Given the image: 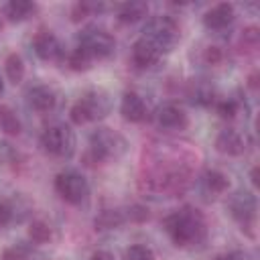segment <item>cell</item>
Wrapping results in <instances>:
<instances>
[{"label": "cell", "instance_id": "6da1fadb", "mask_svg": "<svg viewBox=\"0 0 260 260\" xmlns=\"http://www.w3.org/2000/svg\"><path fill=\"white\" fill-rule=\"evenodd\" d=\"M162 228L171 242L179 248H191L201 244L207 238V223L199 209L185 205L181 209L171 211L162 219Z\"/></svg>", "mask_w": 260, "mask_h": 260}, {"label": "cell", "instance_id": "7a4b0ae2", "mask_svg": "<svg viewBox=\"0 0 260 260\" xmlns=\"http://www.w3.org/2000/svg\"><path fill=\"white\" fill-rule=\"evenodd\" d=\"M112 112V95L102 87H91L81 93V98L71 106L69 118L73 124L83 126L87 122H98Z\"/></svg>", "mask_w": 260, "mask_h": 260}, {"label": "cell", "instance_id": "3957f363", "mask_svg": "<svg viewBox=\"0 0 260 260\" xmlns=\"http://www.w3.org/2000/svg\"><path fill=\"white\" fill-rule=\"evenodd\" d=\"M140 37L146 43H150L160 55H167V53H171L179 45V41H181V28H179V22L173 16L158 14V16L148 18V22L144 24Z\"/></svg>", "mask_w": 260, "mask_h": 260}, {"label": "cell", "instance_id": "277c9868", "mask_svg": "<svg viewBox=\"0 0 260 260\" xmlns=\"http://www.w3.org/2000/svg\"><path fill=\"white\" fill-rule=\"evenodd\" d=\"M128 150V140L112 130V128H106V126H100L95 128L91 134H89V158L93 162H112V160H118L124 156V152Z\"/></svg>", "mask_w": 260, "mask_h": 260}, {"label": "cell", "instance_id": "5b68a950", "mask_svg": "<svg viewBox=\"0 0 260 260\" xmlns=\"http://www.w3.org/2000/svg\"><path fill=\"white\" fill-rule=\"evenodd\" d=\"M77 47L83 49L93 61H104L110 59L116 51V39L110 30H106L104 26L91 24L79 30L77 35Z\"/></svg>", "mask_w": 260, "mask_h": 260}, {"label": "cell", "instance_id": "8992f818", "mask_svg": "<svg viewBox=\"0 0 260 260\" xmlns=\"http://www.w3.org/2000/svg\"><path fill=\"white\" fill-rule=\"evenodd\" d=\"M41 146L49 156L71 158L75 152V134L67 124L55 122L41 132Z\"/></svg>", "mask_w": 260, "mask_h": 260}, {"label": "cell", "instance_id": "52a82bcc", "mask_svg": "<svg viewBox=\"0 0 260 260\" xmlns=\"http://www.w3.org/2000/svg\"><path fill=\"white\" fill-rule=\"evenodd\" d=\"M55 191L65 203L81 205L89 197V183L79 171L67 169L55 177Z\"/></svg>", "mask_w": 260, "mask_h": 260}, {"label": "cell", "instance_id": "ba28073f", "mask_svg": "<svg viewBox=\"0 0 260 260\" xmlns=\"http://www.w3.org/2000/svg\"><path fill=\"white\" fill-rule=\"evenodd\" d=\"M230 215L240 223V230L246 232L250 238H254V228H256V197L250 191H238L230 197L228 201Z\"/></svg>", "mask_w": 260, "mask_h": 260}, {"label": "cell", "instance_id": "9c48e42d", "mask_svg": "<svg viewBox=\"0 0 260 260\" xmlns=\"http://www.w3.org/2000/svg\"><path fill=\"white\" fill-rule=\"evenodd\" d=\"M32 51L37 53L39 59L43 61H55L61 63L65 59V49L59 41V37L49 30V28H41L35 37H32Z\"/></svg>", "mask_w": 260, "mask_h": 260}, {"label": "cell", "instance_id": "30bf717a", "mask_svg": "<svg viewBox=\"0 0 260 260\" xmlns=\"http://www.w3.org/2000/svg\"><path fill=\"white\" fill-rule=\"evenodd\" d=\"M154 124L167 132H179L189 126V116L175 104H162L154 112Z\"/></svg>", "mask_w": 260, "mask_h": 260}, {"label": "cell", "instance_id": "8fae6325", "mask_svg": "<svg viewBox=\"0 0 260 260\" xmlns=\"http://www.w3.org/2000/svg\"><path fill=\"white\" fill-rule=\"evenodd\" d=\"M215 150L225 156H242L248 150V138L236 128H223L215 136Z\"/></svg>", "mask_w": 260, "mask_h": 260}, {"label": "cell", "instance_id": "7c38bea8", "mask_svg": "<svg viewBox=\"0 0 260 260\" xmlns=\"http://www.w3.org/2000/svg\"><path fill=\"white\" fill-rule=\"evenodd\" d=\"M236 20V8L230 2H219L203 14V26L207 30H225Z\"/></svg>", "mask_w": 260, "mask_h": 260}, {"label": "cell", "instance_id": "4fadbf2b", "mask_svg": "<svg viewBox=\"0 0 260 260\" xmlns=\"http://www.w3.org/2000/svg\"><path fill=\"white\" fill-rule=\"evenodd\" d=\"M26 104L30 110H35L39 114H47L55 108L57 93L53 87H49L45 83H37V85H30L26 89Z\"/></svg>", "mask_w": 260, "mask_h": 260}, {"label": "cell", "instance_id": "5bb4252c", "mask_svg": "<svg viewBox=\"0 0 260 260\" xmlns=\"http://www.w3.org/2000/svg\"><path fill=\"white\" fill-rule=\"evenodd\" d=\"M120 114L126 122H132V124H140L146 120L148 116V108H146V102L142 100L140 93L136 91H124L122 100H120Z\"/></svg>", "mask_w": 260, "mask_h": 260}, {"label": "cell", "instance_id": "9a60e30c", "mask_svg": "<svg viewBox=\"0 0 260 260\" xmlns=\"http://www.w3.org/2000/svg\"><path fill=\"white\" fill-rule=\"evenodd\" d=\"M187 95H189L191 104H195V106H203V108L213 106L215 100H217L213 83H211L209 79H205V77L191 79L189 85H187Z\"/></svg>", "mask_w": 260, "mask_h": 260}, {"label": "cell", "instance_id": "2e32d148", "mask_svg": "<svg viewBox=\"0 0 260 260\" xmlns=\"http://www.w3.org/2000/svg\"><path fill=\"white\" fill-rule=\"evenodd\" d=\"M160 57H162V55H160L150 43H146L142 37H138V39L134 41V45H132V63H134V67H138V69H148V67L156 65Z\"/></svg>", "mask_w": 260, "mask_h": 260}, {"label": "cell", "instance_id": "e0dca14e", "mask_svg": "<svg viewBox=\"0 0 260 260\" xmlns=\"http://www.w3.org/2000/svg\"><path fill=\"white\" fill-rule=\"evenodd\" d=\"M39 10V6L30 0H10L6 4H2V14L10 20V22H22L28 20L35 12Z\"/></svg>", "mask_w": 260, "mask_h": 260}, {"label": "cell", "instance_id": "ac0fdd59", "mask_svg": "<svg viewBox=\"0 0 260 260\" xmlns=\"http://www.w3.org/2000/svg\"><path fill=\"white\" fill-rule=\"evenodd\" d=\"M18 197H20V195H18ZM18 197L12 199V201L0 199V230H2V228H8V225L14 223V221L24 219V215H26L24 209H28L30 205H28V201H26L24 205H20V203H18Z\"/></svg>", "mask_w": 260, "mask_h": 260}, {"label": "cell", "instance_id": "d6986e66", "mask_svg": "<svg viewBox=\"0 0 260 260\" xmlns=\"http://www.w3.org/2000/svg\"><path fill=\"white\" fill-rule=\"evenodd\" d=\"M148 14V4L146 2H124L116 8V16L120 22L124 24H132V22H138L142 20L144 16Z\"/></svg>", "mask_w": 260, "mask_h": 260}, {"label": "cell", "instance_id": "ffe728a7", "mask_svg": "<svg viewBox=\"0 0 260 260\" xmlns=\"http://www.w3.org/2000/svg\"><path fill=\"white\" fill-rule=\"evenodd\" d=\"M201 181H203L205 191L211 193L213 197L215 195H221V193H225L230 189V179L221 171H217V169H207L203 173V179Z\"/></svg>", "mask_w": 260, "mask_h": 260}, {"label": "cell", "instance_id": "44dd1931", "mask_svg": "<svg viewBox=\"0 0 260 260\" xmlns=\"http://www.w3.org/2000/svg\"><path fill=\"white\" fill-rule=\"evenodd\" d=\"M124 223H126L124 209H102L93 219L95 230H116Z\"/></svg>", "mask_w": 260, "mask_h": 260}, {"label": "cell", "instance_id": "7402d4cb", "mask_svg": "<svg viewBox=\"0 0 260 260\" xmlns=\"http://www.w3.org/2000/svg\"><path fill=\"white\" fill-rule=\"evenodd\" d=\"M2 260H45L35 244H14L4 250Z\"/></svg>", "mask_w": 260, "mask_h": 260}, {"label": "cell", "instance_id": "603a6c76", "mask_svg": "<svg viewBox=\"0 0 260 260\" xmlns=\"http://www.w3.org/2000/svg\"><path fill=\"white\" fill-rule=\"evenodd\" d=\"M24 61H22V57L18 55V53H8L6 55V59H4V73H6V77H8V81L10 83H20L22 79H24Z\"/></svg>", "mask_w": 260, "mask_h": 260}, {"label": "cell", "instance_id": "cb8c5ba5", "mask_svg": "<svg viewBox=\"0 0 260 260\" xmlns=\"http://www.w3.org/2000/svg\"><path fill=\"white\" fill-rule=\"evenodd\" d=\"M0 130L6 136H18L22 130L20 118L14 114V110L10 106H0Z\"/></svg>", "mask_w": 260, "mask_h": 260}, {"label": "cell", "instance_id": "d4e9b609", "mask_svg": "<svg viewBox=\"0 0 260 260\" xmlns=\"http://www.w3.org/2000/svg\"><path fill=\"white\" fill-rule=\"evenodd\" d=\"M65 65L71 69V71H87V69H91V65H93V59L83 51V49H79V47H75V49H71L69 53H65Z\"/></svg>", "mask_w": 260, "mask_h": 260}, {"label": "cell", "instance_id": "484cf974", "mask_svg": "<svg viewBox=\"0 0 260 260\" xmlns=\"http://www.w3.org/2000/svg\"><path fill=\"white\" fill-rule=\"evenodd\" d=\"M51 238H53V228L47 221H43V219H32L30 221V225H28V240H30V244L41 246V244L51 242Z\"/></svg>", "mask_w": 260, "mask_h": 260}, {"label": "cell", "instance_id": "4316f807", "mask_svg": "<svg viewBox=\"0 0 260 260\" xmlns=\"http://www.w3.org/2000/svg\"><path fill=\"white\" fill-rule=\"evenodd\" d=\"M102 10H104V4L102 2H77L71 8V20L73 22H79L85 16H91V14L102 12Z\"/></svg>", "mask_w": 260, "mask_h": 260}, {"label": "cell", "instance_id": "83f0119b", "mask_svg": "<svg viewBox=\"0 0 260 260\" xmlns=\"http://www.w3.org/2000/svg\"><path fill=\"white\" fill-rule=\"evenodd\" d=\"M258 45H260V30H258V26H246L244 30H242V37H240V47H242V51L244 53H254L256 49H258Z\"/></svg>", "mask_w": 260, "mask_h": 260}, {"label": "cell", "instance_id": "f1b7e54d", "mask_svg": "<svg viewBox=\"0 0 260 260\" xmlns=\"http://www.w3.org/2000/svg\"><path fill=\"white\" fill-rule=\"evenodd\" d=\"M213 106H215V110H217V114H219L221 118L232 120V118H236V114L240 112L242 102L236 100V98H223V100H215Z\"/></svg>", "mask_w": 260, "mask_h": 260}, {"label": "cell", "instance_id": "f546056e", "mask_svg": "<svg viewBox=\"0 0 260 260\" xmlns=\"http://www.w3.org/2000/svg\"><path fill=\"white\" fill-rule=\"evenodd\" d=\"M124 260H156L154 252L146 244H132L124 252Z\"/></svg>", "mask_w": 260, "mask_h": 260}, {"label": "cell", "instance_id": "4dcf8cb0", "mask_svg": "<svg viewBox=\"0 0 260 260\" xmlns=\"http://www.w3.org/2000/svg\"><path fill=\"white\" fill-rule=\"evenodd\" d=\"M124 213H126V221H134V223H142V221H146L148 219V209L144 207V205H138V203H134V205H130L128 209H124Z\"/></svg>", "mask_w": 260, "mask_h": 260}, {"label": "cell", "instance_id": "1f68e13d", "mask_svg": "<svg viewBox=\"0 0 260 260\" xmlns=\"http://www.w3.org/2000/svg\"><path fill=\"white\" fill-rule=\"evenodd\" d=\"M203 61L207 65H217L223 61V51L219 47H207L205 53H203Z\"/></svg>", "mask_w": 260, "mask_h": 260}, {"label": "cell", "instance_id": "d6a6232c", "mask_svg": "<svg viewBox=\"0 0 260 260\" xmlns=\"http://www.w3.org/2000/svg\"><path fill=\"white\" fill-rule=\"evenodd\" d=\"M215 260H248V256L244 252H240V250H230V252L219 254Z\"/></svg>", "mask_w": 260, "mask_h": 260}, {"label": "cell", "instance_id": "836d02e7", "mask_svg": "<svg viewBox=\"0 0 260 260\" xmlns=\"http://www.w3.org/2000/svg\"><path fill=\"white\" fill-rule=\"evenodd\" d=\"M87 260H116V258H114V254L110 250H95V252L89 254Z\"/></svg>", "mask_w": 260, "mask_h": 260}, {"label": "cell", "instance_id": "e575fe53", "mask_svg": "<svg viewBox=\"0 0 260 260\" xmlns=\"http://www.w3.org/2000/svg\"><path fill=\"white\" fill-rule=\"evenodd\" d=\"M256 175H258V167H254V169H252V173H250V181H252V185H254V187H256V183H258Z\"/></svg>", "mask_w": 260, "mask_h": 260}, {"label": "cell", "instance_id": "d590c367", "mask_svg": "<svg viewBox=\"0 0 260 260\" xmlns=\"http://www.w3.org/2000/svg\"><path fill=\"white\" fill-rule=\"evenodd\" d=\"M248 85H250L252 89H256V85H258V83H256V71L250 75V79H248Z\"/></svg>", "mask_w": 260, "mask_h": 260}, {"label": "cell", "instance_id": "8d00e7d4", "mask_svg": "<svg viewBox=\"0 0 260 260\" xmlns=\"http://www.w3.org/2000/svg\"><path fill=\"white\" fill-rule=\"evenodd\" d=\"M2 91H4V83H2V77H0V95H2Z\"/></svg>", "mask_w": 260, "mask_h": 260}, {"label": "cell", "instance_id": "74e56055", "mask_svg": "<svg viewBox=\"0 0 260 260\" xmlns=\"http://www.w3.org/2000/svg\"><path fill=\"white\" fill-rule=\"evenodd\" d=\"M0 28H2V18H0Z\"/></svg>", "mask_w": 260, "mask_h": 260}]
</instances>
